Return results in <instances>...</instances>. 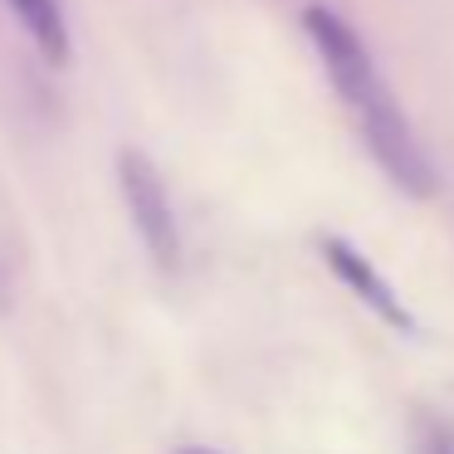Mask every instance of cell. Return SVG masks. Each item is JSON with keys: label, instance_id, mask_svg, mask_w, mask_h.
<instances>
[{"label": "cell", "instance_id": "obj_1", "mask_svg": "<svg viewBox=\"0 0 454 454\" xmlns=\"http://www.w3.org/2000/svg\"><path fill=\"white\" fill-rule=\"evenodd\" d=\"M303 25H308V35H313L317 54H323L327 74H333L337 93H342L347 108L362 122V132H366V142H372L376 161L386 167V176L401 191H411V196H430L434 191L430 157H425V147L415 142L411 122L395 108L391 89H386V79L376 74V64H372V54H366V44L356 40V30L337 11H327V5H308Z\"/></svg>", "mask_w": 454, "mask_h": 454}, {"label": "cell", "instance_id": "obj_2", "mask_svg": "<svg viewBox=\"0 0 454 454\" xmlns=\"http://www.w3.org/2000/svg\"><path fill=\"white\" fill-rule=\"evenodd\" d=\"M118 186H122L128 215H132V225H137L147 254L157 259L161 269H176L181 264V225H176V210H171L167 181L152 167L147 152H137V147L118 152Z\"/></svg>", "mask_w": 454, "mask_h": 454}, {"label": "cell", "instance_id": "obj_3", "mask_svg": "<svg viewBox=\"0 0 454 454\" xmlns=\"http://www.w3.org/2000/svg\"><path fill=\"white\" fill-rule=\"evenodd\" d=\"M323 259L333 264V274L342 278V284L352 288V294L362 298V303L372 308V313L381 317V323L401 327V333H411V327H415L411 308H405L401 298H395V288L386 284V278L372 269V259H366V254H356V249L347 245V239H337V235H323Z\"/></svg>", "mask_w": 454, "mask_h": 454}, {"label": "cell", "instance_id": "obj_4", "mask_svg": "<svg viewBox=\"0 0 454 454\" xmlns=\"http://www.w3.org/2000/svg\"><path fill=\"white\" fill-rule=\"evenodd\" d=\"M20 30L30 35V44L44 54V64L64 69L69 64V25H64V5L59 0H11Z\"/></svg>", "mask_w": 454, "mask_h": 454}, {"label": "cell", "instance_id": "obj_5", "mask_svg": "<svg viewBox=\"0 0 454 454\" xmlns=\"http://www.w3.org/2000/svg\"><path fill=\"white\" fill-rule=\"evenodd\" d=\"M415 450L420 454H454V420L450 415H420L415 420Z\"/></svg>", "mask_w": 454, "mask_h": 454}, {"label": "cell", "instance_id": "obj_6", "mask_svg": "<svg viewBox=\"0 0 454 454\" xmlns=\"http://www.w3.org/2000/svg\"><path fill=\"white\" fill-rule=\"evenodd\" d=\"M11 303H15V269H11L5 245H0V317L11 313Z\"/></svg>", "mask_w": 454, "mask_h": 454}, {"label": "cell", "instance_id": "obj_7", "mask_svg": "<svg viewBox=\"0 0 454 454\" xmlns=\"http://www.w3.org/2000/svg\"><path fill=\"white\" fill-rule=\"evenodd\" d=\"M176 454H220V450H206V444H186V450H176Z\"/></svg>", "mask_w": 454, "mask_h": 454}]
</instances>
